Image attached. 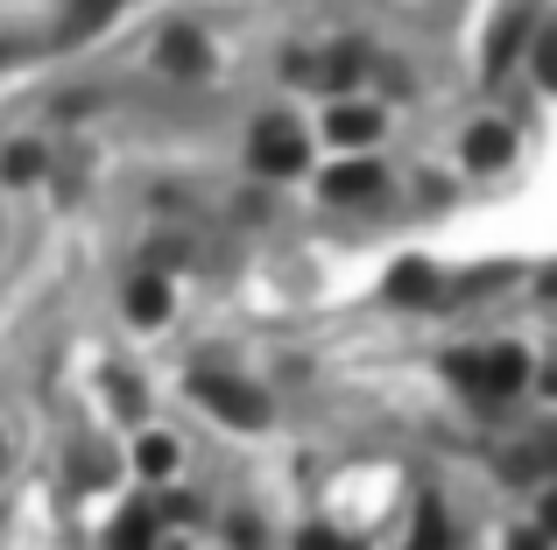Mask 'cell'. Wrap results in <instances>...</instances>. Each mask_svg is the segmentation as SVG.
I'll return each instance as SVG.
<instances>
[{"label":"cell","instance_id":"5b68a950","mask_svg":"<svg viewBox=\"0 0 557 550\" xmlns=\"http://www.w3.org/2000/svg\"><path fill=\"white\" fill-rule=\"evenodd\" d=\"M325 198L332 205H360V198H381V163H339L325 177Z\"/></svg>","mask_w":557,"mask_h":550},{"label":"cell","instance_id":"4fadbf2b","mask_svg":"<svg viewBox=\"0 0 557 550\" xmlns=\"http://www.w3.org/2000/svg\"><path fill=\"white\" fill-rule=\"evenodd\" d=\"M163 64L170 71H205V36L198 28H170L163 36Z\"/></svg>","mask_w":557,"mask_h":550},{"label":"cell","instance_id":"6da1fadb","mask_svg":"<svg viewBox=\"0 0 557 550\" xmlns=\"http://www.w3.org/2000/svg\"><path fill=\"white\" fill-rule=\"evenodd\" d=\"M445 374L459 388H473V396H516L522 382H530V353L522 346H487V353H451Z\"/></svg>","mask_w":557,"mask_h":550},{"label":"cell","instance_id":"52a82bcc","mask_svg":"<svg viewBox=\"0 0 557 550\" xmlns=\"http://www.w3.org/2000/svg\"><path fill=\"white\" fill-rule=\"evenodd\" d=\"M325 135L339 141V149H368V141L381 135V113H374V107H332Z\"/></svg>","mask_w":557,"mask_h":550},{"label":"cell","instance_id":"277c9868","mask_svg":"<svg viewBox=\"0 0 557 550\" xmlns=\"http://www.w3.org/2000/svg\"><path fill=\"white\" fill-rule=\"evenodd\" d=\"M289 78L297 85H354L360 78V57L354 50H332V57H289Z\"/></svg>","mask_w":557,"mask_h":550},{"label":"cell","instance_id":"e0dca14e","mask_svg":"<svg viewBox=\"0 0 557 550\" xmlns=\"http://www.w3.org/2000/svg\"><path fill=\"white\" fill-rule=\"evenodd\" d=\"M417 550H445V515H437V501H423V515H417Z\"/></svg>","mask_w":557,"mask_h":550},{"label":"cell","instance_id":"8fae6325","mask_svg":"<svg viewBox=\"0 0 557 550\" xmlns=\"http://www.w3.org/2000/svg\"><path fill=\"white\" fill-rule=\"evenodd\" d=\"M544 473H557V438H536L522 452H508V480H544Z\"/></svg>","mask_w":557,"mask_h":550},{"label":"cell","instance_id":"5bb4252c","mask_svg":"<svg viewBox=\"0 0 557 550\" xmlns=\"http://www.w3.org/2000/svg\"><path fill=\"white\" fill-rule=\"evenodd\" d=\"M135 466L149 473V480H163V473H177V438H163V430H149V438L135 445Z\"/></svg>","mask_w":557,"mask_h":550},{"label":"cell","instance_id":"8992f818","mask_svg":"<svg viewBox=\"0 0 557 550\" xmlns=\"http://www.w3.org/2000/svg\"><path fill=\"white\" fill-rule=\"evenodd\" d=\"M508 155H516V135H508L502 121H480L473 135H466V163L473 170H502Z\"/></svg>","mask_w":557,"mask_h":550},{"label":"cell","instance_id":"9a60e30c","mask_svg":"<svg viewBox=\"0 0 557 550\" xmlns=\"http://www.w3.org/2000/svg\"><path fill=\"white\" fill-rule=\"evenodd\" d=\"M36 170H42V149H36V141H14V149L0 155V177H8V184H28Z\"/></svg>","mask_w":557,"mask_h":550},{"label":"cell","instance_id":"30bf717a","mask_svg":"<svg viewBox=\"0 0 557 550\" xmlns=\"http://www.w3.org/2000/svg\"><path fill=\"white\" fill-rule=\"evenodd\" d=\"M127 317H135V325H163V317H170V289L156 283V275L127 283Z\"/></svg>","mask_w":557,"mask_h":550},{"label":"cell","instance_id":"3957f363","mask_svg":"<svg viewBox=\"0 0 557 550\" xmlns=\"http://www.w3.org/2000/svg\"><path fill=\"white\" fill-rule=\"evenodd\" d=\"M247 155H255V170H269V177H289V170H304V135L283 121V113H275V121L255 127Z\"/></svg>","mask_w":557,"mask_h":550},{"label":"cell","instance_id":"7c38bea8","mask_svg":"<svg viewBox=\"0 0 557 550\" xmlns=\"http://www.w3.org/2000/svg\"><path fill=\"white\" fill-rule=\"evenodd\" d=\"M388 297H395V303H431V297H437V275L423 268V262H403V268L388 275Z\"/></svg>","mask_w":557,"mask_h":550},{"label":"cell","instance_id":"603a6c76","mask_svg":"<svg viewBox=\"0 0 557 550\" xmlns=\"http://www.w3.org/2000/svg\"><path fill=\"white\" fill-rule=\"evenodd\" d=\"M0 57H8V50H0Z\"/></svg>","mask_w":557,"mask_h":550},{"label":"cell","instance_id":"ffe728a7","mask_svg":"<svg viewBox=\"0 0 557 550\" xmlns=\"http://www.w3.org/2000/svg\"><path fill=\"white\" fill-rule=\"evenodd\" d=\"M536 537H557V487L544 495V523H536Z\"/></svg>","mask_w":557,"mask_h":550},{"label":"cell","instance_id":"9c48e42d","mask_svg":"<svg viewBox=\"0 0 557 550\" xmlns=\"http://www.w3.org/2000/svg\"><path fill=\"white\" fill-rule=\"evenodd\" d=\"M107 550H156V509H121V523L107 529Z\"/></svg>","mask_w":557,"mask_h":550},{"label":"cell","instance_id":"2e32d148","mask_svg":"<svg viewBox=\"0 0 557 550\" xmlns=\"http://www.w3.org/2000/svg\"><path fill=\"white\" fill-rule=\"evenodd\" d=\"M113 8H121V0H78V14L64 22V36H85V28H99V22H107Z\"/></svg>","mask_w":557,"mask_h":550},{"label":"cell","instance_id":"7a4b0ae2","mask_svg":"<svg viewBox=\"0 0 557 550\" xmlns=\"http://www.w3.org/2000/svg\"><path fill=\"white\" fill-rule=\"evenodd\" d=\"M198 396L212 402V416H226V424H240V430H261V424H269V396H261V388H247V382L198 374Z\"/></svg>","mask_w":557,"mask_h":550},{"label":"cell","instance_id":"ac0fdd59","mask_svg":"<svg viewBox=\"0 0 557 550\" xmlns=\"http://www.w3.org/2000/svg\"><path fill=\"white\" fill-rule=\"evenodd\" d=\"M536 78H544L550 92H557V28H550L544 42H536Z\"/></svg>","mask_w":557,"mask_h":550},{"label":"cell","instance_id":"44dd1931","mask_svg":"<svg viewBox=\"0 0 557 550\" xmlns=\"http://www.w3.org/2000/svg\"><path fill=\"white\" fill-rule=\"evenodd\" d=\"M508 550H544V537H536V529H530V537H516Z\"/></svg>","mask_w":557,"mask_h":550},{"label":"cell","instance_id":"ba28073f","mask_svg":"<svg viewBox=\"0 0 557 550\" xmlns=\"http://www.w3.org/2000/svg\"><path fill=\"white\" fill-rule=\"evenodd\" d=\"M522 36H530V8H508L502 28H494V42H487V78H502V71H508V57L522 50Z\"/></svg>","mask_w":557,"mask_h":550},{"label":"cell","instance_id":"7402d4cb","mask_svg":"<svg viewBox=\"0 0 557 550\" xmlns=\"http://www.w3.org/2000/svg\"><path fill=\"white\" fill-rule=\"evenodd\" d=\"M544 297H557V275H544Z\"/></svg>","mask_w":557,"mask_h":550},{"label":"cell","instance_id":"d6986e66","mask_svg":"<svg viewBox=\"0 0 557 550\" xmlns=\"http://www.w3.org/2000/svg\"><path fill=\"white\" fill-rule=\"evenodd\" d=\"M297 550H354V543H346V537H332V529H304Z\"/></svg>","mask_w":557,"mask_h":550}]
</instances>
